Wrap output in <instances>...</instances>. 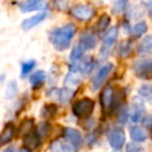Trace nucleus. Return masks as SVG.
Listing matches in <instances>:
<instances>
[{"mask_svg":"<svg viewBox=\"0 0 152 152\" xmlns=\"http://www.w3.org/2000/svg\"><path fill=\"white\" fill-rule=\"evenodd\" d=\"M127 5V0H113V12L121 13Z\"/></svg>","mask_w":152,"mask_h":152,"instance_id":"bb28decb","label":"nucleus"},{"mask_svg":"<svg viewBox=\"0 0 152 152\" xmlns=\"http://www.w3.org/2000/svg\"><path fill=\"white\" fill-rule=\"evenodd\" d=\"M132 52V43L131 42H124L121 43L120 45V49H119V53L121 57H128Z\"/></svg>","mask_w":152,"mask_h":152,"instance_id":"5701e85b","label":"nucleus"},{"mask_svg":"<svg viewBox=\"0 0 152 152\" xmlns=\"http://www.w3.org/2000/svg\"><path fill=\"white\" fill-rule=\"evenodd\" d=\"M148 14H150V17L152 18V2H151L150 6H148Z\"/></svg>","mask_w":152,"mask_h":152,"instance_id":"72a5a7b5","label":"nucleus"},{"mask_svg":"<svg viewBox=\"0 0 152 152\" xmlns=\"http://www.w3.org/2000/svg\"><path fill=\"white\" fill-rule=\"evenodd\" d=\"M94 101L91 99H88V97H84V99H81L78 101H76L72 106V113L77 116V118H88L91 113H93V109H94Z\"/></svg>","mask_w":152,"mask_h":152,"instance_id":"f03ea898","label":"nucleus"},{"mask_svg":"<svg viewBox=\"0 0 152 152\" xmlns=\"http://www.w3.org/2000/svg\"><path fill=\"white\" fill-rule=\"evenodd\" d=\"M134 72L138 77H141V78L152 77V58L135 62Z\"/></svg>","mask_w":152,"mask_h":152,"instance_id":"39448f33","label":"nucleus"},{"mask_svg":"<svg viewBox=\"0 0 152 152\" xmlns=\"http://www.w3.org/2000/svg\"><path fill=\"white\" fill-rule=\"evenodd\" d=\"M45 17H46V13L43 12V13H38V14L31 17V18H27V19H25V20L21 23V27H23L24 30H30V28H32L33 26H36V25H38L39 23H42V21L45 19Z\"/></svg>","mask_w":152,"mask_h":152,"instance_id":"4468645a","label":"nucleus"},{"mask_svg":"<svg viewBox=\"0 0 152 152\" xmlns=\"http://www.w3.org/2000/svg\"><path fill=\"white\" fill-rule=\"evenodd\" d=\"M57 112V107L55 104H45L42 108V116L44 118H51L56 114Z\"/></svg>","mask_w":152,"mask_h":152,"instance_id":"393cba45","label":"nucleus"},{"mask_svg":"<svg viewBox=\"0 0 152 152\" xmlns=\"http://www.w3.org/2000/svg\"><path fill=\"white\" fill-rule=\"evenodd\" d=\"M57 95H58L57 97H58V100L61 102H66L72 96V91L70 89H68V88H63V89L57 90Z\"/></svg>","mask_w":152,"mask_h":152,"instance_id":"b1692460","label":"nucleus"},{"mask_svg":"<svg viewBox=\"0 0 152 152\" xmlns=\"http://www.w3.org/2000/svg\"><path fill=\"white\" fill-rule=\"evenodd\" d=\"M129 134H131V138L133 139V141H137V142H141L147 138L146 132L144 131V128L139 127V126L132 127L131 131H129Z\"/></svg>","mask_w":152,"mask_h":152,"instance_id":"f3484780","label":"nucleus"},{"mask_svg":"<svg viewBox=\"0 0 152 152\" xmlns=\"http://www.w3.org/2000/svg\"><path fill=\"white\" fill-rule=\"evenodd\" d=\"M152 51V36H146L142 38L138 46V52L140 55H147Z\"/></svg>","mask_w":152,"mask_h":152,"instance_id":"dca6fc26","label":"nucleus"},{"mask_svg":"<svg viewBox=\"0 0 152 152\" xmlns=\"http://www.w3.org/2000/svg\"><path fill=\"white\" fill-rule=\"evenodd\" d=\"M118 36H119V30H118V27H115V26L110 27L109 31L106 33V36H104V38H103V46H102V52H103V53H107V51L110 49V46L116 42Z\"/></svg>","mask_w":152,"mask_h":152,"instance_id":"1a4fd4ad","label":"nucleus"},{"mask_svg":"<svg viewBox=\"0 0 152 152\" xmlns=\"http://www.w3.org/2000/svg\"><path fill=\"white\" fill-rule=\"evenodd\" d=\"M63 135H64V140H66L68 142H70L72 146H75L78 150V147L82 144V135L77 129L66 127V128H64Z\"/></svg>","mask_w":152,"mask_h":152,"instance_id":"6e6552de","label":"nucleus"},{"mask_svg":"<svg viewBox=\"0 0 152 152\" xmlns=\"http://www.w3.org/2000/svg\"><path fill=\"white\" fill-rule=\"evenodd\" d=\"M33 126H34V122L32 119H25L19 126V135L26 137L28 133L33 131Z\"/></svg>","mask_w":152,"mask_h":152,"instance_id":"6ab92c4d","label":"nucleus"},{"mask_svg":"<svg viewBox=\"0 0 152 152\" xmlns=\"http://www.w3.org/2000/svg\"><path fill=\"white\" fill-rule=\"evenodd\" d=\"M36 65V62L34 61H28V62H25L21 64V76H26Z\"/></svg>","mask_w":152,"mask_h":152,"instance_id":"cd10ccee","label":"nucleus"},{"mask_svg":"<svg viewBox=\"0 0 152 152\" xmlns=\"http://www.w3.org/2000/svg\"><path fill=\"white\" fill-rule=\"evenodd\" d=\"M44 81H45V72H44L43 70L36 71V72L30 77V83H31L32 88H38V87H40Z\"/></svg>","mask_w":152,"mask_h":152,"instance_id":"aec40b11","label":"nucleus"},{"mask_svg":"<svg viewBox=\"0 0 152 152\" xmlns=\"http://www.w3.org/2000/svg\"><path fill=\"white\" fill-rule=\"evenodd\" d=\"M20 152H30V150H27V148H25V147H24V148H21V150H20Z\"/></svg>","mask_w":152,"mask_h":152,"instance_id":"f704fd0d","label":"nucleus"},{"mask_svg":"<svg viewBox=\"0 0 152 152\" xmlns=\"http://www.w3.org/2000/svg\"><path fill=\"white\" fill-rule=\"evenodd\" d=\"M109 23H110V17L108 14H102L97 21V30L100 32L104 31L108 26H109Z\"/></svg>","mask_w":152,"mask_h":152,"instance_id":"4be33fe9","label":"nucleus"},{"mask_svg":"<svg viewBox=\"0 0 152 152\" xmlns=\"http://www.w3.org/2000/svg\"><path fill=\"white\" fill-rule=\"evenodd\" d=\"M126 152H141V147L135 142H129L126 146Z\"/></svg>","mask_w":152,"mask_h":152,"instance_id":"2f4dec72","label":"nucleus"},{"mask_svg":"<svg viewBox=\"0 0 152 152\" xmlns=\"http://www.w3.org/2000/svg\"><path fill=\"white\" fill-rule=\"evenodd\" d=\"M52 152H76L77 148L66 140H55L51 144Z\"/></svg>","mask_w":152,"mask_h":152,"instance_id":"ddd939ff","label":"nucleus"},{"mask_svg":"<svg viewBox=\"0 0 152 152\" xmlns=\"http://www.w3.org/2000/svg\"><path fill=\"white\" fill-rule=\"evenodd\" d=\"M80 43L84 46L86 50L94 49V48L96 46V37H95V34H94L93 32L87 31V32H84V33L82 34Z\"/></svg>","mask_w":152,"mask_h":152,"instance_id":"2eb2a0df","label":"nucleus"},{"mask_svg":"<svg viewBox=\"0 0 152 152\" xmlns=\"http://www.w3.org/2000/svg\"><path fill=\"white\" fill-rule=\"evenodd\" d=\"M84 51H86L84 46L78 42V43L72 48V50H71V53H70V61H71V63L75 64L77 61H80V59L82 58Z\"/></svg>","mask_w":152,"mask_h":152,"instance_id":"a211bd4d","label":"nucleus"},{"mask_svg":"<svg viewBox=\"0 0 152 152\" xmlns=\"http://www.w3.org/2000/svg\"><path fill=\"white\" fill-rule=\"evenodd\" d=\"M75 33H76V26L70 23V24H66L62 27L53 30L50 33V42L57 50L62 51L69 48L70 42L72 37L75 36Z\"/></svg>","mask_w":152,"mask_h":152,"instance_id":"f257e3e1","label":"nucleus"},{"mask_svg":"<svg viewBox=\"0 0 152 152\" xmlns=\"http://www.w3.org/2000/svg\"><path fill=\"white\" fill-rule=\"evenodd\" d=\"M115 99L116 97H115L113 87L107 86V87H104L102 89L101 95H100V103H101L103 113H109L115 107V103H116Z\"/></svg>","mask_w":152,"mask_h":152,"instance_id":"7ed1b4c3","label":"nucleus"},{"mask_svg":"<svg viewBox=\"0 0 152 152\" xmlns=\"http://www.w3.org/2000/svg\"><path fill=\"white\" fill-rule=\"evenodd\" d=\"M14 135H15L14 125L12 122L6 124V126L4 127L2 132L0 133V145H5V144H8L10 141H12Z\"/></svg>","mask_w":152,"mask_h":152,"instance_id":"9d476101","label":"nucleus"},{"mask_svg":"<svg viewBox=\"0 0 152 152\" xmlns=\"http://www.w3.org/2000/svg\"><path fill=\"white\" fill-rule=\"evenodd\" d=\"M17 93V83L15 82H11L7 87V91H6V95L8 99L13 97V95Z\"/></svg>","mask_w":152,"mask_h":152,"instance_id":"7c9ffc66","label":"nucleus"},{"mask_svg":"<svg viewBox=\"0 0 152 152\" xmlns=\"http://www.w3.org/2000/svg\"><path fill=\"white\" fill-rule=\"evenodd\" d=\"M45 6L44 0H27L20 4V10L21 12H32V11H38L43 10Z\"/></svg>","mask_w":152,"mask_h":152,"instance_id":"f8f14e48","label":"nucleus"},{"mask_svg":"<svg viewBox=\"0 0 152 152\" xmlns=\"http://www.w3.org/2000/svg\"><path fill=\"white\" fill-rule=\"evenodd\" d=\"M146 31H147V25H146L145 21H139L138 24H135L133 26V34L135 37H139V36L144 34Z\"/></svg>","mask_w":152,"mask_h":152,"instance_id":"a878e982","label":"nucleus"},{"mask_svg":"<svg viewBox=\"0 0 152 152\" xmlns=\"http://www.w3.org/2000/svg\"><path fill=\"white\" fill-rule=\"evenodd\" d=\"M127 118H128V114H127V109H126V108H122V109L120 110V113H119L118 120H119L121 124H125V122H126V120H127Z\"/></svg>","mask_w":152,"mask_h":152,"instance_id":"473e14b6","label":"nucleus"},{"mask_svg":"<svg viewBox=\"0 0 152 152\" xmlns=\"http://www.w3.org/2000/svg\"><path fill=\"white\" fill-rule=\"evenodd\" d=\"M139 94L144 97H148L152 95V84H144L139 88Z\"/></svg>","mask_w":152,"mask_h":152,"instance_id":"c756f323","label":"nucleus"},{"mask_svg":"<svg viewBox=\"0 0 152 152\" xmlns=\"http://www.w3.org/2000/svg\"><path fill=\"white\" fill-rule=\"evenodd\" d=\"M109 145L114 150H120L125 144V133L121 128H113L108 134Z\"/></svg>","mask_w":152,"mask_h":152,"instance_id":"423d86ee","label":"nucleus"},{"mask_svg":"<svg viewBox=\"0 0 152 152\" xmlns=\"http://www.w3.org/2000/svg\"><path fill=\"white\" fill-rule=\"evenodd\" d=\"M24 147L27 150H34L39 146L40 144V137L38 135L37 131H32L31 133H28L26 137H24Z\"/></svg>","mask_w":152,"mask_h":152,"instance_id":"9b49d317","label":"nucleus"},{"mask_svg":"<svg viewBox=\"0 0 152 152\" xmlns=\"http://www.w3.org/2000/svg\"><path fill=\"white\" fill-rule=\"evenodd\" d=\"M112 69H113V64H110V63L104 64L103 66L100 68V70L97 71L96 76H95L94 80H93V83H91L93 90H97V89L100 88V86L106 81V78H107V76L109 75V72L112 71Z\"/></svg>","mask_w":152,"mask_h":152,"instance_id":"0eeeda50","label":"nucleus"},{"mask_svg":"<svg viewBox=\"0 0 152 152\" xmlns=\"http://www.w3.org/2000/svg\"><path fill=\"white\" fill-rule=\"evenodd\" d=\"M144 114H145L144 106L142 104H134L132 114H131V120L133 122H140L144 119Z\"/></svg>","mask_w":152,"mask_h":152,"instance_id":"412c9836","label":"nucleus"},{"mask_svg":"<svg viewBox=\"0 0 152 152\" xmlns=\"http://www.w3.org/2000/svg\"><path fill=\"white\" fill-rule=\"evenodd\" d=\"M70 14L81 21H88L95 15V8L89 5H76L70 10Z\"/></svg>","mask_w":152,"mask_h":152,"instance_id":"20e7f679","label":"nucleus"},{"mask_svg":"<svg viewBox=\"0 0 152 152\" xmlns=\"http://www.w3.org/2000/svg\"><path fill=\"white\" fill-rule=\"evenodd\" d=\"M2 81V75H0V82Z\"/></svg>","mask_w":152,"mask_h":152,"instance_id":"c9c22d12","label":"nucleus"},{"mask_svg":"<svg viewBox=\"0 0 152 152\" xmlns=\"http://www.w3.org/2000/svg\"><path fill=\"white\" fill-rule=\"evenodd\" d=\"M49 132H50V125L48 122H42L39 125V128L37 129V133L40 138H45Z\"/></svg>","mask_w":152,"mask_h":152,"instance_id":"c85d7f7f","label":"nucleus"}]
</instances>
